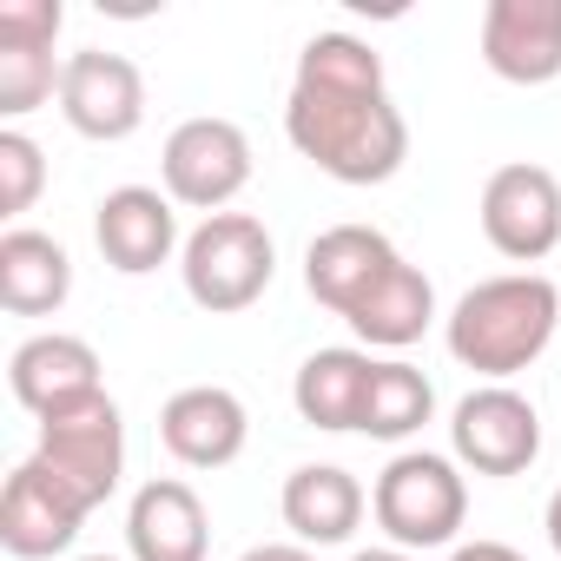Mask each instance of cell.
Returning a JSON list of instances; mask_svg holds the SVG:
<instances>
[{"label": "cell", "instance_id": "cell-1", "mask_svg": "<svg viewBox=\"0 0 561 561\" xmlns=\"http://www.w3.org/2000/svg\"><path fill=\"white\" fill-rule=\"evenodd\" d=\"M285 133L337 185H383L410 159V126L390 106L383 54L357 34L305 41L298 80L285 100Z\"/></svg>", "mask_w": 561, "mask_h": 561}, {"label": "cell", "instance_id": "cell-2", "mask_svg": "<svg viewBox=\"0 0 561 561\" xmlns=\"http://www.w3.org/2000/svg\"><path fill=\"white\" fill-rule=\"evenodd\" d=\"M561 331V291L541 271H508V277H482L476 291L456 298L449 311V357L489 383L522 377L528 364H541V351Z\"/></svg>", "mask_w": 561, "mask_h": 561}, {"label": "cell", "instance_id": "cell-3", "mask_svg": "<svg viewBox=\"0 0 561 561\" xmlns=\"http://www.w3.org/2000/svg\"><path fill=\"white\" fill-rule=\"evenodd\" d=\"M271 271H277V244L264 231V218L251 211H218L205 218L185 251H179V277H185V298L211 318L251 311L271 291Z\"/></svg>", "mask_w": 561, "mask_h": 561}, {"label": "cell", "instance_id": "cell-4", "mask_svg": "<svg viewBox=\"0 0 561 561\" xmlns=\"http://www.w3.org/2000/svg\"><path fill=\"white\" fill-rule=\"evenodd\" d=\"M370 515L390 535V548H449L462 515H469V482L456 469V456L436 449H403L383 462L377 489H370Z\"/></svg>", "mask_w": 561, "mask_h": 561}, {"label": "cell", "instance_id": "cell-5", "mask_svg": "<svg viewBox=\"0 0 561 561\" xmlns=\"http://www.w3.org/2000/svg\"><path fill=\"white\" fill-rule=\"evenodd\" d=\"M159 179H165V198L172 205L218 218L251 185V139H244V126L211 119V113L172 126V139L159 152Z\"/></svg>", "mask_w": 561, "mask_h": 561}, {"label": "cell", "instance_id": "cell-6", "mask_svg": "<svg viewBox=\"0 0 561 561\" xmlns=\"http://www.w3.org/2000/svg\"><path fill=\"white\" fill-rule=\"evenodd\" d=\"M34 456H41L87 508H100V502L119 489V476H126V423H119V403L100 390V397H87V403L47 416Z\"/></svg>", "mask_w": 561, "mask_h": 561}, {"label": "cell", "instance_id": "cell-7", "mask_svg": "<svg viewBox=\"0 0 561 561\" xmlns=\"http://www.w3.org/2000/svg\"><path fill=\"white\" fill-rule=\"evenodd\" d=\"M449 449H456V462L476 469V476H522V469H535V456H541V416H535V403H528L522 390L482 383V390H469V397L456 403V416H449Z\"/></svg>", "mask_w": 561, "mask_h": 561}, {"label": "cell", "instance_id": "cell-8", "mask_svg": "<svg viewBox=\"0 0 561 561\" xmlns=\"http://www.w3.org/2000/svg\"><path fill=\"white\" fill-rule=\"evenodd\" d=\"M482 238L515 264L548 257L561 244V179L528 159L495 165L482 185Z\"/></svg>", "mask_w": 561, "mask_h": 561}, {"label": "cell", "instance_id": "cell-9", "mask_svg": "<svg viewBox=\"0 0 561 561\" xmlns=\"http://www.w3.org/2000/svg\"><path fill=\"white\" fill-rule=\"evenodd\" d=\"M60 113L80 139H100V146H119L146 126V80L126 54H106V47H87L67 60L60 73Z\"/></svg>", "mask_w": 561, "mask_h": 561}, {"label": "cell", "instance_id": "cell-10", "mask_svg": "<svg viewBox=\"0 0 561 561\" xmlns=\"http://www.w3.org/2000/svg\"><path fill=\"white\" fill-rule=\"evenodd\" d=\"M87 515H93V508H87L41 456H27V462L8 476V489H0V548L21 554V561L67 554Z\"/></svg>", "mask_w": 561, "mask_h": 561}, {"label": "cell", "instance_id": "cell-11", "mask_svg": "<svg viewBox=\"0 0 561 561\" xmlns=\"http://www.w3.org/2000/svg\"><path fill=\"white\" fill-rule=\"evenodd\" d=\"M482 67L508 87L561 80V0H489L482 8Z\"/></svg>", "mask_w": 561, "mask_h": 561}, {"label": "cell", "instance_id": "cell-12", "mask_svg": "<svg viewBox=\"0 0 561 561\" xmlns=\"http://www.w3.org/2000/svg\"><path fill=\"white\" fill-rule=\"evenodd\" d=\"M93 238H100V257H106L119 277H146V271H159L172 251H185V244H179V211H172V198L152 192V185H119V192H106L100 211H93Z\"/></svg>", "mask_w": 561, "mask_h": 561}, {"label": "cell", "instance_id": "cell-13", "mask_svg": "<svg viewBox=\"0 0 561 561\" xmlns=\"http://www.w3.org/2000/svg\"><path fill=\"white\" fill-rule=\"evenodd\" d=\"M8 383H14V403H21L27 416H41V423H47V416L73 410V403L100 397V357H93V344H87V337L41 331V337H27V344L14 351Z\"/></svg>", "mask_w": 561, "mask_h": 561}, {"label": "cell", "instance_id": "cell-14", "mask_svg": "<svg viewBox=\"0 0 561 561\" xmlns=\"http://www.w3.org/2000/svg\"><path fill=\"white\" fill-rule=\"evenodd\" d=\"M244 436H251V416H244V403L225 383H192V390H179L159 410V443L185 469H225V462H238Z\"/></svg>", "mask_w": 561, "mask_h": 561}, {"label": "cell", "instance_id": "cell-15", "mask_svg": "<svg viewBox=\"0 0 561 561\" xmlns=\"http://www.w3.org/2000/svg\"><path fill=\"white\" fill-rule=\"evenodd\" d=\"M397 257H403V251H397L383 231H370V225H331V231H318L311 251H305V291H311L324 311L351 318Z\"/></svg>", "mask_w": 561, "mask_h": 561}, {"label": "cell", "instance_id": "cell-16", "mask_svg": "<svg viewBox=\"0 0 561 561\" xmlns=\"http://www.w3.org/2000/svg\"><path fill=\"white\" fill-rule=\"evenodd\" d=\"M126 548L133 561H205L211 522H205L198 489L179 476H152L126 508Z\"/></svg>", "mask_w": 561, "mask_h": 561}, {"label": "cell", "instance_id": "cell-17", "mask_svg": "<svg viewBox=\"0 0 561 561\" xmlns=\"http://www.w3.org/2000/svg\"><path fill=\"white\" fill-rule=\"evenodd\" d=\"M285 528L305 541V548H337V541H351L357 535V522H364V482L351 476V469H337V462H305V469H291L285 476Z\"/></svg>", "mask_w": 561, "mask_h": 561}, {"label": "cell", "instance_id": "cell-18", "mask_svg": "<svg viewBox=\"0 0 561 561\" xmlns=\"http://www.w3.org/2000/svg\"><path fill=\"white\" fill-rule=\"evenodd\" d=\"M73 298V257L60 238L14 225L0 238V305L14 318H54Z\"/></svg>", "mask_w": 561, "mask_h": 561}, {"label": "cell", "instance_id": "cell-19", "mask_svg": "<svg viewBox=\"0 0 561 561\" xmlns=\"http://www.w3.org/2000/svg\"><path fill=\"white\" fill-rule=\"evenodd\" d=\"M370 357L364 351H311L298 364V383H291V403L311 430H364V397H370Z\"/></svg>", "mask_w": 561, "mask_h": 561}, {"label": "cell", "instance_id": "cell-20", "mask_svg": "<svg viewBox=\"0 0 561 561\" xmlns=\"http://www.w3.org/2000/svg\"><path fill=\"white\" fill-rule=\"evenodd\" d=\"M370 351H410L430 324H436V291H430V277L416 271V264H390L377 285H370V298L344 318Z\"/></svg>", "mask_w": 561, "mask_h": 561}, {"label": "cell", "instance_id": "cell-21", "mask_svg": "<svg viewBox=\"0 0 561 561\" xmlns=\"http://www.w3.org/2000/svg\"><path fill=\"white\" fill-rule=\"evenodd\" d=\"M430 416H436V390H430V377H423L416 364H403V357H383V364L370 370L364 436H377V443H403V436H416Z\"/></svg>", "mask_w": 561, "mask_h": 561}, {"label": "cell", "instance_id": "cell-22", "mask_svg": "<svg viewBox=\"0 0 561 561\" xmlns=\"http://www.w3.org/2000/svg\"><path fill=\"white\" fill-rule=\"evenodd\" d=\"M60 73L67 67H54V47H8L0 41V113L8 119L41 113L60 93Z\"/></svg>", "mask_w": 561, "mask_h": 561}, {"label": "cell", "instance_id": "cell-23", "mask_svg": "<svg viewBox=\"0 0 561 561\" xmlns=\"http://www.w3.org/2000/svg\"><path fill=\"white\" fill-rule=\"evenodd\" d=\"M41 185H47V152L21 126H8V133H0V211H8V218L34 211Z\"/></svg>", "mask_w": 561, "mask_h": 561}, {"label": "cell", "instance_id": "cell-24", "mask_svg": "<svg viewBox=\"0 0 561 561\" xmlns=\"http://www.w3.org/2000/svg\"><path fill=\"white\" fill-rule=\"evenodd\" d=\"M60 27H67L60 0H8V8H0V41L8 47H54Z\"/></svg>", "mask_w": 561, "mask_h": 561}, {"label": "cell", "instance_id": "cell-25", "mask_svg": "<svg viewBox=\"0 0 561 561\" xmlns=\"http://www.w3.org/2000/svg\"><path fill=\"white\" fill-rule=\"evenodd\" d=\"M449 561H528L522 548H508V541H462Z\"/></svg>", "mask_w": 561, "mask_h": 561}, {"label": "cell", "instance_id": "cell-26", "mask_svg": "<svg viewBox=\"0 0 561 561\" xmlns=\"http://www.w3.org/2000/svg\"><path fill=\"white\" fill-rule=\"evenodd\" d=\"M238 561H318L305 541H264V548H244Z\"/></svg>", "mask_w": 561, "mask_h": 561}, {"label": "cell", "instance_id": "cell-27", "mask_svg": "<svg viewBox=\"0 0 561 561\" xmlns=\"http://www.w3.org/2000/svg\"><path fill=\"white\" fill-rule=\"evenodd\" d=\"M548 541H554V554H561V489L548 495Z\"/></svg>", "mask_w": 561, "mask_h": 561}, {"label": "cell", "instance_id": "cell-28", "mask_svg": "<svg viewBox=\"0 0 561 561\" xmlns=\"http://www.w3.org/2000/svg\"><path fill=\"white\" fill-rule=\"evenodd\" d=\"M351 561H410L403 548H364V554H351Z\"/></svg>", "mask_w": 561, "mask_h": 561}, {"label": "cell", "instance_id": "cell-29", "mask_svg": "<svg viewBox=\"0 0 561 561\" xmlns=\"http://www.w3.org/2000/svg\"><path fill=\"white\" fill-rule=\"evenodd\" d=\"M80 561H119V554H80Z\"/></svg>", "mask_w": 561, "mask_h": 561}]
</instances>
